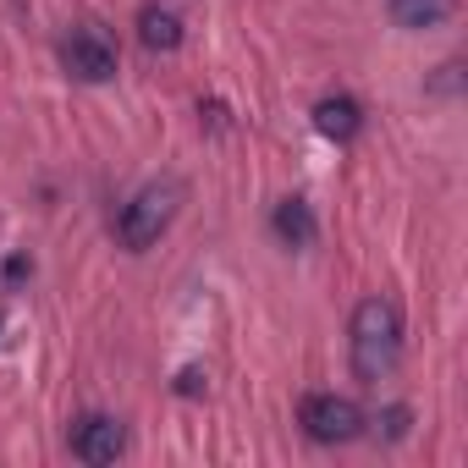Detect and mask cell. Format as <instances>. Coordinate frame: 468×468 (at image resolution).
<instances>
[{
	"label": "cell",
	"mask_w": 468,
	"mask_h": 468,
	"mask_svg": "<svg viewBox=\"0 0 468 468\" xmlns=\"http://www.w3.org/2000/svg\"><path fill=\"white\" fill-rule=\"evenodd\" d=\"M28 271H34V265H28L23 254H12V260H6V287H17V282H28Z\"/></svg>",
	"instance_id": "cell-10"
},
{
	"label": "cell",
	"mask_w": 468,
	"mask_h": 468,
	"mask_svg": "<svg viewBox=\"0 0 468 468\" xmlns=\"http://www.w3.org/2000/svg\"><path fill=\"white\" fill-rule=\"evenodd\" d=\"M402 358V314L391 298H364L353 309V375L364 386H380Z\"/></svg>",
	"instance_id": "cell-1"
},
{
	"label": "cell",
	"mask_w": 468,
	"mask_h": 468,
	"mask_svg": "<svg viewBox=\"0 0 468 468\" xmlns=\"http://www.w3.org/2000/svg\"><path fill=\"white\" fill-rule=\"evenodd\" d=\"M314 231H320V226H314V209H309L303 198H282V204H276V238H282L287 249H309Z\"/></svg>",
	"instance_id": "cell-9"
},
{
	"label": "cell",
	"mask_w": 468,
	"mask_h": 468,
	"mask_svg": "<svg viewBox=\"0 0 468 468\" xmlns=\"http://www.w3.org/2000/svg\"><path fill=\"white\" fill-rule=\"evenodd\" d=\"M314 127H320L331 144H347V138H358V127H364V111H358V100H347V94H331V100H320V105H314Z\"/></svg>",
	"instance_id": "cell-7"
},
{
	"label": "cell",
	"mask_w": 468,
	"mask_h": 468,
	"mask_svg": "<svg viewBox=\"0 0 468 468\" xmlns=\"http://www.w3.org/2000/svg\"><path fill=\"white\" fill-rule=\"evenodd\" d=\"M391 23L408 28V34H430V28H446L457 17V0H391Z\"/></svg>",
	"instance_id": "cell-6"
},
{
	"label": "cell",
	"mask_w": 468,
	"mask_h": 468,
	"mask_svg": "<svg viewBox=\"0 0 468 468\" xmlns=\"http://www.w3.org/2000/svg\"><path fill=\"white\" fill-rule=\"evenodd\" d=\"M138 39H144V50H176L182 45V17L171 12V6H154V0H149V6L138 12Z\"/></svg>",
	"instance_id": "cell-8"
},
{
	"label": "cell",
	"mask_w": 468,
	"mask_h": 468,
	"mask_svg": "<svg viewBox=\"0 0 468 468\" xmlns=\"http://www.w3.org/2000/svg\"><path fill=\"white\" fill-rule=\"evenodd\" d=\"M61 67H67L78 83H111V78H116V45H111V34L94 28V23L72 28V34L61 39Z\"/></svg>",
	"instance_id": "cell-4"
},
{
	"label": "cell",
	"mask_w": 468,
	"mask_h": 468,
	"mask_svg": "<svg viewBox=\"0 0 468 468\" xmlns=\"http://www.w3.org/2000/svg\"><path fill=\"white\" fill-rule=\"evenodd\" d=\"M298 419H303V435L320 441V446H342V441H353V435L364 430L358 402H347V397H336V391H314V397H303Z\"/></svg>",
	"instance_id": "cell-3"
},
{
	"label": "cell",
	"mask_w": 468,
	"mask_h": 468,
	"mask_svg": "<svg viewBox=\"0 0 468 468\" xmlns=\"http://www.w3.org/2000/svg\"><path fill=\"white\" fill-rule=\"evenodd\" d=\"M171 220H176V187H171V182H149V187H138V193L122 204L116 238H122V249L144 254V249H154V243L165 238Z\"/></svg>",
	"instance_id": "cell-2"
},
{
	"label": "cell",
	"mask_w": 468,
	"mask_h": 468,
	"mask_svg": "<svg viewBox=\"0 0 468 468\" xmlns=\"http://www.w3.org/2000/svg\"><path fill=\"white\" fill-rule=\"evenodd\" d=\"M67 446H72V457L105 468V463H116V457L127 452V430H122V419H111V413H83V419L67 430Z\"/></svg>",
	"instance_id": "cell-5"
}]
</instances>
